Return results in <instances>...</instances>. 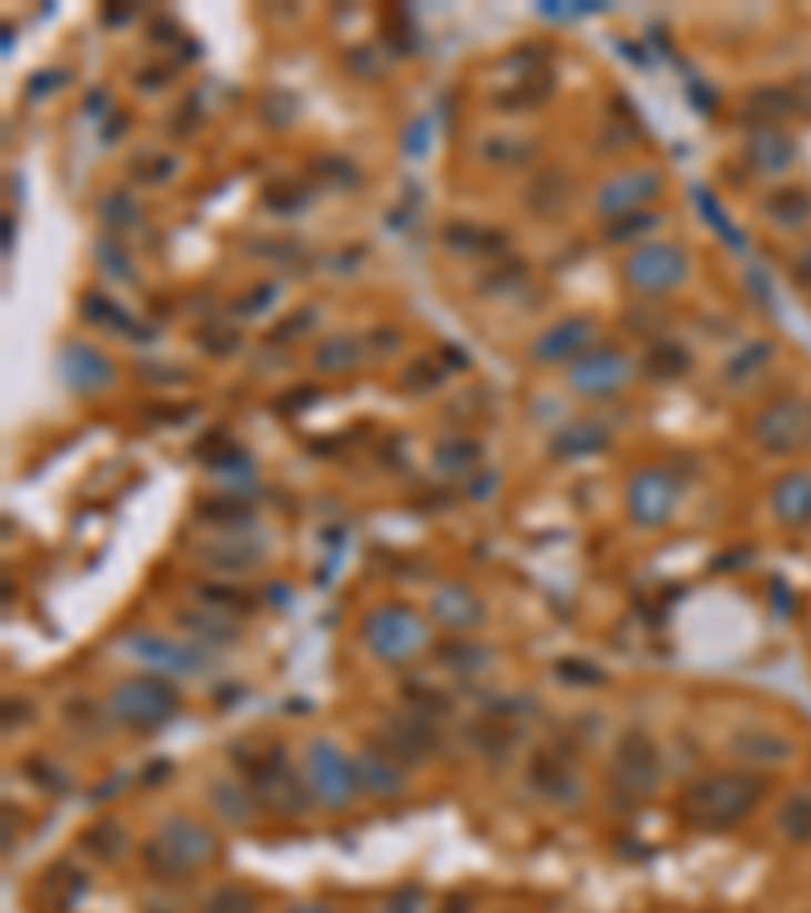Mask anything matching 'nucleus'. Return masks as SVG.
I'll use <instances>...</instances> for the list:
<instances>
[{
	"instance_id": "obj_1",
	"label": "nucleus",
	"mask_w": 811,
	"mask_h": 913,
	"mask_svg": "<svg viewBox=\"0 0 811 913\" xmlns=\"http://www.w3.org/2000/svg\"><path fill=\"white\" fill-rule=\"evenodd\" d=\"M767 795V780L754 771H718L706 780L686 783L678 795V816L695 832L739 829Z\"/></svg>"
},
{
	"instance_id": "obj_2",
	"label": "nucleus",
	"mask_w": 811,
	"mask_h": 913,
	"mask_svg": "<svg viewBox=\"0 0 811 913\" xmlns=\"http://www.w3.org/2000/svg\"><path fill=\"white\" fill-rule=\"evenodd\" d=\"M220 856V836L195 816H166L142 844V865L159 881H183Z\"/></svg>"
},
{
	"instance_id": "obj_3",
	"label": "nucleus",
	"mask_w": 811,
	"mask_h": 913,
	"mask_svg": "<svg viewBox=\"0 0 811 913\" xmlns=\"http://www.w3.org/2000/svg\"><path fill=\"white\" fill-rule=\"evenodd\" d=\"M232 763L244 771L247 792L256 795V804L264 808V812H272V816L296 820V816H305L308 804H317L313 792H308L305 775H296L281 743H268L264 751L235 748Z\"/></svg>"
},
{
	"instance_id": "obj_4",
	"label": "nucleus",
	"mask_w": 811,
	"mask_h": 913,
	"mask_svg": "<svg viewBox=\"0 0 811 913\" xmlns=\"http://www.w3.org/2000/svg\"><path fill=\"white\" fill-rule=\"evenodd\" d=\"M107 711H110V719H114L118 727L146 736V731H163L171 719H179L183 702H179V690L171 687L166 678L139 674V678L118 682V687L110 690Z\"/></svg>"
},
{
	"instance_id": "obj_5",
	"label": "nucleus",
	"mask_w": 811,
	"mask_h": 913,
	"mask_svg": "<svg viewBox=\"0 0 811 913\" xmlns=\"http://www.w3.org/2000/svg\"><path fill=\"white\" fill-rule=\"evenodd\" d=\"M362 641L369 646V653H374L377 662L406 666L426 650V641H430V626H426L423 617L414 613L410 606L386 601V606H377V609L365 613Z\"/></svg>"
},
{
	"instance_id": "obj_6",
	"label": "nucleus",
	"mask_w": 811,
	"mask_h": 913,
	"mask_svg": "<svg viewBox=\"0 0 811 913\" xmlns=\"http://www.w3.org/2000/svg\"><path fill=\"white\" fill-rule=\"evenodd\" d=\"M621 276L637 297L658 301L686 285V276H690V252H686L682 244H673V240H649V244H641V248H633L625 256Z\"/></svg>"
},
{
	"instance_id": "obj_7",
	"label": "nucleus",
	"mask_w": 811,
	"mask_h": 913,
	"mask_svg": "<svg viewBox=\"0 0 811 913\" xmlns=\"http://www.w3.org/2000/svg\"><path fill=\"white\" fill-rule=\"evenodd\" d=\"M661 751L658 743L641 731V727H633V731H625L621 739H617V748H612V760H609V783L612 792H621L625 800H653L661 788Z\"/></svg>"
},
{
	"instance_id": "obj_8",
	"label": "nucleus",
	"mask_w": 811,
	"mask_h": 913,
	"mask_svg": "<svg viewBox=\"0 0 811 913\" xmlns=\"http://www.w3.org/2000/svg\"><path fill=\"white\" fill-rule=\"evenodd\" d=\"M301 775H305L313 800H317L321 808H330V812H342V808H349L353 800L362 795L353 760L333 739H313V743H308Z\"/></svg>"
},
{
	"instance_id": "obj_9",
	"label": "nucleus",
	"mask_w": 811,
	"mask_h": 913,
	"mask_svg": "<svg viewBox=\"0 0 811 913\" xmlns=\"http://www.w3.org/2000/svg\"><path fill=\"white\" fill-rule=\"evenodd\" d=\"M678 499H682V484H678L666 467H641V471L629 479V487H625V511H629V520H633L637 528H646V532L673 520Z\"/></svg>"
},
{
	"instance_id": "obj_10",
	"label": "nucleus",
	"mask_w": 811,
	"mask_h": 913,
	"mask_svg": "<svg viewBox=\"0 0 811 913\" xmlns=\"http://www.w3.org/2000/svg\"><path fill=\"white\" fill-rule=\"evenodd\" d=\"M374 748L386 751L389 760L402 763V768H423V763L435 760L438 727L435 719H423V714L414 711L389 714V719H382V727H377Z\"/></svg>"
},
{
	"instance_id": "obj_11",
	"label": "nucleus",
	"mask_w": 811,
	"mask_h": 913,
	"mask_svg": "<svg viewBox=\"0 0 811 913\" xmlns=\"http://www.w3.org/2000/svg\"><path fill=\"white\" fill-rule=\"evenodd\" d=\"M122 650H126L134 662L146 666V670L166 678H191L207 666V653H203L200 646H183V641L163 638V633H146V629L126 633V638H122Z\"/></svg>"
},
{
	"instance_id": "obj_12",
	"label": "nucleus",
	"mask_w": 811,
	"mask_h": 913,
	"mask_svg": "<svg viewBox=\"0 0 811 913\" xmlns=\"http://www.w3.org/2000/svg\"><path fill=\"white\" fill-rule=\"evenodd\" d=\"M666 179L653 166H629V171H617L609 183L597 187V215L600 220H625V215L646 212L649 203L658 200Z\"/></svg>"
},
{
	"instance_id": "obj_13",
	"label": "nucleus",
	"mask_w": 811,
	"mask_h": 913,
	"mask_svg": "<svg viewBox=\"0 0 811 913\" xmlns=\"http://www.w3.org/2000/svg\"><path fill=\"white\" fill-rule=\"evenodd\" d=\"M629 378H633V362H629L617 345L588 349V354H580L577 362L568 366V386H572L580 398H617Z\"/></svg>"
},
{
	"instance_id": "obj_14",
	"label": "nucleus",
	"mask_w": 811,
	"mask_h": 913,
	"mask_svg": "<svg viewBox=\"0 0 811 913\" xmlns=\"http://www.w3.org/2000/svg\"><path fill=\"white\" fill-rule=\"evenodd\" d=\"M58 374H61V382H65L73 394H82V398H98V394H107L110 386L118 382L114 362H110V357L90 342L61 345Z\"/></svg>"
},
{
	"instance_id": "obj_15",
	"label": "nucleus",
	"mask_w": 811,
	"mask_h": 913,
	"mask_svg": "<svg viewBox=\"0 0 811 913\" xmlns=\"http://www.w3.org/2000/svg\"><path fill=\"white\" fill-rule=\"evenodd\" d=\"M592 345V317H565L556 321L553 329H544L536 342L528 345V357L536 366H572L580 354H588Z\"/></svg>"
},
{
	"instance_id": "obj_16",
	"label": "nucleus",
	"mask_w": 811,
	"mask_h": 913,
	"mask_svg": "<svg viewBox=\"0 0 811 913\" xmlns=\"http://www.w3.org/2000/svg\"><path fill=\"white\" fill-rule=\"evenodd\" d=\"M528 788L536 795H544L548 804H580V795H585L577 768H572V763H568L565 755L553 751V748H540L536 755H531Z\"/></svg>"
},
{
	"instance_id": "obj_17",
	"label": "nucleus",
	"mask_w": 811,
	"mask_h": 913,
	"mask_svg": "<svg viewBox=\"0 0 811 913\" xmlns=\"http://www.w3.org/2000/svg\"><path fill=\"white\" fill-rule=\"evenodd\" d=\"M353 771H357L362 795H369L377 804H394V800L406 795V768L389 760L386 751H377L374 743L353 755Z\"/></svg>"
},
{
	"instance_id": "obj_18",
	"label": "nucleus",
	"mask_w": 811,
	"mask_h": 913,
	"mask_svg": "<svg viewBox=\"0 0 811 913\" xmlns=\"http://www.w3.org/2000/svg\"><path fill=\"white\" fill-rule=\"evenodd\" d=\"M430 617L447 633H470V629H479L487 621V606H483V597L470 585L450 581L430 597Z\"/></svg>"
},
{
	"instance_id": "obj_19",
	"label": "nucleus",
	"mask_w": 811,
	"mask_h": 913,
	"mask_svg": "<svg viewBox=\"0 0 811 913\" xmlns=\"http://www.w3.org/2000/svg\"><path fill=\"white\" fill-rule=\"evenodd\" d=\"M803 427H808V418H803L800 403H771L763 415L754 418V439H759L763 452L788 455L803 443Z\"/></svg>"
},
{
	"instance_id": "obj_20",
	"label": "nucleus",
	"mask_w": 811,
	"mask_h": 913,
	"mask_svg": "<svg viewBox=\"0 0 811 913\" xmlns=\"http://www.w3.org/2000/svg\"><path fill=\"white\" fill-rule=\"evenodd\" d=\"M771 511L779 524L788 528H803L811 520V475L808 471H788L771 487Z\"/></svg>"
},
{
	"instance_id": "obj_21",
	"label": "nucleus",
	"mask_w": 811,
	"mask_h": 913,
	"mask_svg": "<svg viewBox=\"0 0 811 913\" xmlns=\"http://www.w3.org/2000/svg\"><path fill=\"white\" fill-rule=\"evenodd\" d=\"M609 447V427L605 423H592V418H580V423H565V427L556 430L553 443H548V452H553V459H588V455H597Z\"/></svg>"
},
{
	"instance_id": "obj_22",
	"label": "nucleus",
	"mask_w": 811,
	"mask_h": 913,
	"mask_svg": "<svg viewBox=\"0 0 811 913\" xmlns=\"http://www.w3.org/2000/svg\"><path fill=\"white\" fill-rule=\"evenodd\" d=\"M730 751L747 763H788L795 755V743L779 731H763V727H742L730 736Z\"/></svg>"
},
{
	"instance_id": "obj_23",
	"label": "nucleus",
	"mask_w": 811,
	"mask_h": 913,
	"mask_svg": "<svg viewBox=\"0 0 811 913\" xmlns=\"http://www.w3.org/2000/svg\"><path fill=\"white\" fill-rule=\"evenodd\" d=\"M556 90V73L548 65H536V70H519V82L507 85L495 94V106L499 110H531L544 106Z\"/></svg>"
},
{
	"instance_id": "obj_24",
	"label": "nucleus",
	"mask_w": 811,
	"mask_h": 913,
	"mask_svg": "<svg viewBox=\"0 0 811 913\" xmlns=\"http://www.w3.org/2000/svg\"><path fill=\"white\" fill-rule=\"evenodd\" d=\"M690 369H695V354H690L682 342H673V337L653 342L646 349V357H641V374L653 382H678L686 378Z\"/></svg>"
},
{
	"instance_id": "obj_25",
	"label": "nucleus",
	"mask_w": 811,
	"mask_h": 913,
	"mask_svg": "<svg viewBox=\"0 0 811 913\" xmlns=\"http://www.w3.org/2000/svg\"><path fill=\"white\" fill-rule=\"evenodd\" d=\"M568 195H572V179L565 171H556V166H544V171H536L528 191H524V203L536 215H556L568 207Z\"/></svg>"
},
{
	"instance_id": "obj_26",
	"label": "nucleus",
	"mask_w": 811,
	"mask_h": 913,
	"mask_svg": "<svg viewBox=\"0 0 811 913\" xmlns=\"http://www.w3.org/2000/svg\"><path fill=\"white\" fill-rule=\"evenodd\" d=\"M365 362V345L353 333H330L325 342L313 349V369L317 374H353Z\"/></svg>"
},
{
	"instance_id": "obj_27",
	"label": "nucleus",
	"mask_w": 811,
	"mask_h": 913,
	"mask_svg": "<svg viewBox=\"0 0 811 913\" xmlns=\"http://www.w3.org/2000/svg\"><path fill=\"white\" fill-rule=\"evenodd\" d=\"M200 560L215 572H247L260 565V545L256 540H244V536H224L215 545H203Z\"/></svg>"
},
{
	"instance_id": "obj_28",
	"label": "nucleus",
	"mask_w": 811,
	"mask_h": 913,
	"mask_svg": "<svg viewBox=\"0 0 811 913\" xmlns=\"http://www.w3.org/2000/svg\"><path fill=\"white\" fill-rule=\"evenodd\" d=\"M207 804H212V812L224 824H252V816H256V795L247 792V783H235V780H215L212 788H207Z\"/></svg>"
},
{
	"instance_id": "obj_29",
	"label": "nucleus",
	"mask_w": 811,
	"mask_h": 913,
	"mask_svg": "<svg viewBox=\"0 0 811 913\" xmlns=\"http://www.w3.org/2000/svg\"><path fill=\"white\" fill-rule=\"evenodd\" d=\"M483 447L467 435H447V439L435 443V471L447 475V479H463V475L479 471Z\"/></svg>"
},
{
	"instance_id": "obj_30",
	"label": "nucleus",
	"mask_w": 811,
	"mask_h": 913,
	"mask_svg": "<svg viewBox=\"0 0 811 913\" xmlns=\"http://www.w3.org/2000/svg\"><path fill=\"white\" fill-rule=\"evenodd\" d=\"M467 739L479 748V755H487V760H499V755L507 760V751L516 748V739H519V723L516 719H504V714H483L479 723L467 731Z\"/></svg>"
},
{
	"instance_id": "obj_31",
	"label": "nucleus",
	"mask_w": 811,
	"mask_h": 913,
	"mask_svg": "<svg viewBox=\"0 0 811 913\" xmlns=\"http://www.w3.org/2000/svg\"><path fill=\"white\" fill-rule=\"evenodd\" d=\"M82 317L90 321V325H98V329L118 333V337H142L139 321L130 317L126 308L118 305L114 297H107V293H85L82 297Z\"/></svg>"
},
{
	"instance_id": "obj_32",
	"label": "nucleus",
	"mask_w": 811,
	"mask_h": 913,
	"mask_svg": "<svg viewBox=\"0 0 811 913\" xmlns=\"http://www.w3.org/2000/svg\"><path fill=\"white\" fill-rule=\"evenodd\" d=\"M747 163H751L754 171H763V175H779V171H788L791 163V143L779 131H771V126H759V131L747 139Z\"/></svg>"
},
{
	"instance_id": "obj_33",
	"label": "nucleus",
	"mask_w": 811,
	"mask_h": 913,
	"mask_svg": "<svg viewBox=\"0 0 811 913\" xmlns=\"http://www.w3.org/2000/svg\"><path fill=\"white\" fill-rule=\"evenodd\" d=\"M479 154L487 166H528L540 159V146L524 134H487L479 143Z\"/></svg>"
},
{
	"instance_id": "obj_34",
	"label": "nucleus",
	"mask_w": 811,
	"mask_h": 913,
	"mask_svg": "<svg viewBox=\"0 0 811 913\" xmlns=\"http://www.w3.org/2000/svg\"><path fill=\"white\" fill-rule=\"evenodd\" d=\"M98 220L107 227V236H130V232H139L142 212L126 191H110V195H102V203H98Z\"/></svg>"
},
{
	"instance_id": "obj_35",
	"label": "nucleus",
	"mask_w": 811,
	"mask_h": 913,
	"mask_svg": "<svg viewBox=\"0 0 811 913\" xmlns=\"http://www.w3.org/2000/svg\"><path fill=\"white\" fill-rule=\"evenodd\" d=\"M179 621H183V629H191V633H195L203 646H212V650H215V646H227V641L240 638V629L232 626V617L215 613V609H207V606H203L200 613H183Z\"/></svg>"
},
{
	"instance_id": "obj_36",
	"label": "nucleus",
	"mask_w": 811,
	"mask_h": 913,
	"mask_svg": "<svg viewBox=\"0 0 811 913\" xmlns=\"http://www.w3.org/2000/svg\"><path fill=\"white\" fill-rule=\"evenodd\" d=\"M443 240H447V248L455 252H499L507 248V236H499L495 227H475V224H447V232H443Z\"/></svg>"
},
{
	"instance_id": "obj_37",
	"label": "nucleus",
	"mask_w": 811,
	"mask_h": 913,
	"mask_svg": "<svg viewBox=\"0 0 811 913\" xmlns=\"http://www.w3.org/2000/svg\"><path fill=\"white\" fill-rule=\"evenodd\" d=\"M402 702H406V711L423 714V719H443V714H450V694H443V690L430 687V682H406Z\"/></svg>"
},
{
	"instance_id": "obj_38",
	"label": "nucleus",
	"mask_w": 811,
	"mask_h": 913,
	"mask_svg": "<svg viewBox=\"0 0 811 913\" xmlns=\"http://www.w3.org/2000/svg\"><path fill=\"white\" fill-rule=\"evenodd\" d=\"M779 829L795 844L811 841V792H795L788 804L779 808Z\"/></svg>"
},
{
	"instance_id": "obj_39",
	"label": "nucleus",
	"mask_w": 811,
	"mask_h": 913,
	"mask_svg": "<svg viewBox=\"0 0 811 913\" xmlns=\"http://www.w3.org/2000/svg\"><path fill=\"white\" fill-rule=\"evenodd\" d=\"M82 849H90L94 856H102V861H118L122 856V849H126V832L118 829L114 820H98L94 829L82 832Z\"/></svg>"
},
{
	"instance_id": "obj_40",
	"label": "nucleus",
	"mask_w": 811,
	"mask_h": 913,
	"mask_svg": "<svg viewBox=\"0 0 811 913\" xmlns=\"http://www.w3.org/2000/svg\"><path fill=\"white\" fill-rule=\"evenodd\" d=\"M443 378H447V374H443V366H438L435 357H414L410 366L402 369L398 386L406 394H418V398H423V394H435L438 386H443Z\"/></svg>"
},
{
	"instance_id": "obj_41",
	"label": "nucleus",
	"mask_w": 811,
	"mask_h": 913,
	"mask_svg": "<svg viewBox=\"0 0 811 913\" xmlns=\"http://www.w3.org/2000/svg\"><path fill=\"white\" fill-rule=\"evenodd\" d=\"M200 913H260V897L256 890H247V885H220V890H212V897L203 902Z\"/></svg>"
},
{
	"instance_id": "obj_42",
	"label": "nucleus",
	"mask_w": 811,
	"mask_h": 913,
	"mask_svg": "<svg viewBox=\"0 0 811 913\" xmlns=\"http://www.w3.org/2000/svg\"><path fill=\"white\" fill-rule=\"evenodd\" d=\"M308 203H313V191L305 187V183H293V179H281V183H272L268 191H264V207L268 212H305Z\"/></svg>"
},
{
	"instance_id": "obj_43",
	"label": "nucleus",
	"mask_w": 811,
	"mask_h": 913,
	"mask_svg": "<svg viewBox=\"0 0 811 913\" xmlns=\"http://www.w3.org/2000/svg\"><path fill=\"white\" fill-rule=\"evenodd\" d=\"M200 516L203 520H212L215 528H247V520H252V511L244 508V499H235V496L207 499V504H200Z\"/></svg>"
},
{
	"instance_id": "obj_44",
	"label": "nucleus",
	"mask_w": 811,
	"mask_h": 913,
	"mask_svg": "<svg viewBox=\"0 0 811 913\" xmlns=\"http://www.w3.org/2000/svg\"><path fill=\"white\" fill-rule=\"evenodd\" d=\"M438 662L450 666V670H459V674H475V670H483V666L491 662V653L483 650V646L450 641V646H443V650H438Z\"/></svg>"
},
{
	"instance_id": "obj_45",
	"label": "nucleus",
	"mask_w": 811,
	"mask_h": 913,
	"mask_svg": "<svg viewBox=\"0 0 811 913\" xmlns=\"http://www.w3.org/2000/svg\"><path fill=\"white\" fill-rule=\"evenodd\" d=\"M195 594H200L203 606L215 609V613H247V609L256 606L247 594H235V589H224V585H200Z\"/></svg>"
},
{
	"instance_id": "obj_46",
	"label": "nucleus",
	"mask_w": 811,
	"mask_h": 913,
	"mask_svg": "<svg viewBox=\"0 0 811 913\" xmlns=\"http://www.w3.org/2000/svg\"><path fill=\"white\" fill-rule=\"evenodd\" d=\"M658 224H661V215H658V212L625 215V220H612L609 232H605V240H609V244H629V240H641L646 232H653Z\"/></svg>"
},
{
	"instance_id": "obj_47",
	"label": "nucleus",
	"mask_w": 811,
	"mask_h": 913,
	"mask_svg": "<svg viewBox=\"0 0 811 913\" xmlns=\"http://www.w3.org/2000/svg\"><path fill=\"white\" fill-rule=\"evenodd\" d=\"M175 171H179V163L171 159V154H139V159H134V179H139V183H151V187L171 183Z\"/></svg>"
},
{
	"instance_id": "obj_48",
	"label": "nucleus",
	"mask_w": 811,
	"mask_h": 913,
	"mask_svg": "<svg viewBox=\"0 0 811 913\" xmlns=\"http://www.w3.org/2000/svg\"><path fill=\"white\" fill-rule=\"evenodd\" d=\"M195 342H200L203 354L227 357V354H235V349H240V329H232V325H203Z\"/></svg>"
},
{
	"instance_id": "obj_49",
	"label": "nucleus",
	"mask_w": 811,
	"mask_h": 913,
	"mask_svg": "<svg viewBox=\"0 0 811 913\" xmlns=\"http://www.w3.org/2000/svg\"><path fill=\"white\" fill-rule=\"evenodd\" d=\"M313 175L325 179L330 187H357V166L349 159H337V154H325L313 163Z\"/></svg>"
},
{
	"instance_id": "obj_50",
	"label": "nucleus",
	"mask_w": 811,
	"mask_h": 913,
	"mask_svg": "<svg viewBox=\"0 0 811 913\" xmlns=\"http://www.w3.org/2000/svg\"><path fill=\"white\" fill-rule=\"evenodd\" d=\"M94 256H98V264H102V273H107V276H114V281H134V268H130L126 252L114 244V236L98 240Z\"/></svg>"
},
{
	"instance_id": "obj_51",
	"label": "nucleus",
	"mask_w": 811,
	"mask_h": 913,
	"mask_svg": "<svg viewBox=\"0 0 811 913\" xmlns=\"http://www.w3.org/2000/svg\"><path fill=\"white\" fill-rule=\"evenodd\" d=\"M592 12H605V4H597V0H580V4L544 0L540 4V17H548V21H577V17H592Z\"/></svg>"
},
{
	"instance_id": "obj_52",
	"label": "nucleus",
	"mask_w": 811,
	"mask_h": 913,
	"mask_svg": "<svg viewBox=\"0 0 811 913\" xmlns=\"http://www.w3.org/2000/svg\"><path fill=\"white\" fill-rule=\"evenodd\" d=\"M767 357H771V345H767V342L763 345H751V349H742V354L727 366V382H742L747 374H754V369L763 366Z\"/></svg>"
},
{
	"instance_id": "obj_53",
	"label": "nucleus",
	"mask_w": 811,
	"mask_h": 913,
	"mask_svg": "<svg viewBox=\"0 0 811 913\" xmlns=\"http://www.w3.org/2000/svg\"><path fill=\"white\" fill-rule=\"evenodd\" d=\"M556 674L565 678V682H572V687H600L605 682V674H600L597 666L580 662V658H568V662L556 666Z\"/></svg>"
},
{
	"instance_id": "obj_54",
	"label": "nucleus",
	"mask_w": 811,
	"mask_h": 913,
	"mask_svg": "<svg viewBox=\"0 0 811 913\" xmlns=\"http://www.w3.org/2000/svg\"><path fill=\"white\" fill-rule=\"evenodd\" d=\"M313 321H317V313H313V308H296L293 317H284L281 325H276L272 342H296V337H301V333H305Z\"/></svg>"
},
{
	"instance_id": "obj_55",
	"label": "nucleus",
	"mask_w": 811,
	"mask_h": 913,
	"mask_svg": "<svg viewBox=\"0 0 811 913\" xmlns=\"http://www.w3.org/2000/svg\"><path fill=\"white\" fill-rule=\"evenodd\" d=\"M423 897L426 893L418 890V885H406V890H398L382 905V913H423Z\"/></svg>"
},
{
	"instance_id": "obj_56",
	"label": "nucleus",
	"mask_w": 811,
	"mask_h": 913,
	"mask_svg": "<svg viewBox=\"0 0 811 913\" xmlns=\"http://www.w3.org/2000/svg\"><path fill=\"white\" fill-rule=\"evenodd\" d=\"M272 297H276V285H256L252 293H247V301H235V313H240V317L264 313V308L272 305Z\"/></svg>"
},
{
	"instance_id": "obj_57",
	"label": "nucleus",
	"mask_w": 811,
	"mask_h": 913,
	"mask_svg": "<svg viewBox=\"0 0 811 913\" xmlns=\"http://www.w3.org/2000/svg\"><path fill=\"white\" fill-rule=\"evenodd\" d=\"M430 119H418L410 126V134H406V139H402V151L406 154H414V159H418V154H426V146H430Z\"/></svg>"
},
{
	"instance_id": "obj_58",
	"label": "nucleus",
	"mask_w": 811,
	"mask_h": 913,
	"mask_svg": "<svg viewBox=\"0 0 811 913\" xmlns=\"http://www.w3.org/2000/svg\"><path fill=\"white\" fill-rule=\"evenodd\" d=\"M139 374H142V378H171V382H183V378H187L183 369H159V366H154V362H146V366H139Z\"/></svg>"
},
{
	"instance_id": "obj_59",
	"label": "nucleus",
	"mask_w": 811,
	"mask_h": 913,
	"mask_svg": "<svg viewBox=\"0 0 811 913\" xmlns=\"http://www.w3.org/2000/svg\"><path fill=\"white\" fill-rule=\"evenodd\" d=\"M438 913H470V897L467 893H450L447 902L438 905Z\"/></svg>"
},
{
	"instance_id": "obj_60",
	"label": "nucleus",
	"mask_w": 811,
	"mask_h": 913,
	"mask_svg": "<svg viewBox=\"0 0 811 913\" xmlns=\"http://www.w3.org/2000/svg\"><path fill=\"white\" fill-rule=\"evenodd\" d=\"M491 487H495V471H487L479 484H475V499H487V496H491Z\"/></svg>"
},
{
	"instance_id": "obj_61",
	"label": "nucleus",
	"mask_w": 811,
	"mask_h": 913,
	"mask_svg": "<svg viewBox=\"0 0 811 913\" xmlns=\"http://www.w3.org/2000/svg\"><path fill=\"white\" fill-rule=\"evenodd\" d=\"M288 913H333L330 905H317V902H308V905H296V910H288Z\"/></svg>"
},
{
	"instance_id": "obj_62",
	"label": "nucleus",
	"mask_w": 811,
	"mask_h": 913,
	"mask_svg": "<svg viewBox=\"0 0 811 913\" xmlns=\"http://www.w3.org/2000/svg\"><path fill=\"white\" fill-rule=\"evenodd\" d=\"M4 252H12V220L4 215Z\"/></svg>"
}]
</instances>
